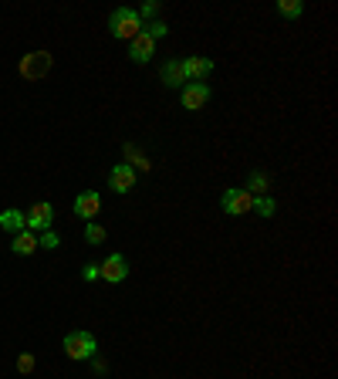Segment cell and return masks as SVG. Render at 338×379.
Here are the masks:
<instances>
[{
	"mask_svg": "<svg viewBox=\"0 0 338 379\" xmlns=\"http://www.w3.org/2000/svg\"><path fill=\"white\" fill-rule=\"evenodd\" d=\"M109 31H112V38H118V41H132V38L142 31V17H139V10H132V7H118L112 17H109Z\"/></svg>",
	"mask_w": 338,
	"mask_h": 379,
	"instance_id": "6da1fadb",
	"label": "cell"
},
{
	"mask_svg": "<svg viewBox=\"0 0 338 379\" xmlns=\"http://www.w3.org/2000/svg\"><path fill=\"white\" fill-rule=\"evenodd\" d=\"M51 64H55L51 51H31V54H24V58H21L17 71H21V78H24V82H41V78L51 71Z\"/></svg>",
	"mask_w": 338,
	"mask_h": 379,
	"instance_id": "7a4b0ae2",
	"label": "cell"
},
{
	"mask_svg": "<svg viewBox=\"0 0 338 379\" xmlns=\"http://www.w3.org/2000/svg\"><path fill=\"white\" fill-rule=\"evenodd\" d=\"M99 342L92 332H68L64 335V356L68 359H95Z\"/></svg>",
	"mask_w": 338,
	"mask_h": 379,
	"instance_id": "3957f363",
	"label": "cell"
},
{
	"mask_svg": "<svg viewBox=\"0 0 338 379\" xmlns=\"http://www.w3.org/2000/svg\"><path fill=\"white\" fill-rule=\"evenodd\" d=\"M207 102H210V85L207 82H186L183 85V108L200 112Z\"/></svg>",
	"mask_w": 338,
	"mask_h": 379,
	"instance_id": "277c9868",
	"label": "cell"
},
{
	"mask_svg": "<svg viewBox=\"0 0 338 379\" xmlns=\"http://www.w3.org/2000/svg\"><path fill=\"white\" fill-rule=\"evenodd\" d=\"M220 207H224V214L240 217L254 207V197H250L247 190H226L224 197H220Z\"/></svg>",
	"mask_w": 338,
	"mask_h": 379,
	"instance_id": "5b68a950",
	"label": "cell"
},
{
	"mask_svg": "<svg viewBox=\"0 0 338 379\" xmlns=\"http://www.w3.org/2000/svg\"><path fill=\"white\" fill-rule=\"evenodd\" d=\"M99 271H102V281L118 284V281H125V274H129V261H125L122 254H109V258L99 265Z\"/></svg>",
	"mask_w": 338,
	"mask_h": 379,
	"instance_id": "8992f818",
	"label": "cell"
},
{
	"mask_svg": "<svg viewBox=\"0 0 338 379\" xmlns=\"http://www.w3.org/2000/svg\"><path fill=\"white\" fill-rule=\"evenodd\" d=\"M153 54H156V41H153L146 31H139V34L129 41V58H132L135 64H146Z\"/></svg>",
	"mask_w": 338,
	"mask_h": 379,
	"instance_id": "52a82bcc",
	"label": "cell"
},
{
	"mask_svg": "<svg viewBox=\"0 0 338 379\" xmlns=\"http://www.w3.org/2000/svg\"><path fill=\"white\" fill-rule=\"evenodd\" d=\"M24 217H27V230H51V223H55V207H51V204H34Z\"/></svg>",
	"mask_w": 338,
	"mask_h": 379,
	"instance_id": "ba28073f",
	"label": "cell"
},
{
	"mask_svg": "<svg viewBox=\"0 0 338 379\" xmlns=\"http://www.w3.org/2000/svg\"><path fill=\"white\" fill-rule=\"evenodd\" d=\"M75 214L81 217V220H92V217L102 214V197L95 193V190H85V193H78L75 197Z\"/></svg>",
	"mask_w": 338,
	"mask_h": 379,
	"instance_id": "9c48e42d",
	"label": "cell"
},
{
	"mask_svg": "<svg viewBox=\"0 0 338 379\" xmlns=\"http://www.w3.org/2000/svg\"><path fill=\"white\" fill-rule=\"evenodd\" d=\"M109 186H112L115 193H129V190L135 186V169L125 166V162L112 166V169H109Z\"/></svg>",
	"mask_w": 338,
	"mask_h": 379,
	"instance_id": "30bf717a",
	"label": "cell"
},
{
	"mask_svg": "<svg viewBox=\"0 0 338 379\" xmlns=\"http://www.w3.org/2000/svg\"><path fill=\"white\" fill-rule=\"evenodd\" d=\"M179 64H183L186 82H203V78H210V71H213V61H207V58H186V61H179Z\"/></svg>",
	"mask_w": 338,
	"mask_h": 379,
	"instance_id": "8fae6325",
	"label": "cell"
},
{
	"mask_svg": "<svg viewBox=\"0 0 338 379\" xmlns=\"http://www.w3.org/2000/svg\"><path fill=\"white\" fill-rule=\"evenodd\" d=\"M10 251H14L17 258H27V254H34V251H38V237H34L31 230H21V234H14Z\"/></svg>",
	"mask_w": 338,
	"mask_h": 379,
	"instance_id": "7c38bea8",
	"label": "cell"
},
{
	"mask_svg": "<svg viewBox=\"0 0 338 379\" xmlns=\"http://www.w3.org/2000/svg\"><path fill=\"white\" fill-rule=\"evenodd\" d=\"M0 227H3V230H10V234H21V230H27V217L10 207V210H3V214H0Z\"/></svg>",
	"mask_w": 338,
	"mask_h": 379,
	"instance_id": "4fadbf2b",
	"label": "cell"
},
{
	"mask_svg": "<svg viewBox=\"0 0 338 379\" xmlns=\"http://www.w3.org/2000/svg\"><path fill=\"white\" fill-rule=\"evenodd\" d=\"M159 75H163V82H166L169 88H183V82H186V75H183V64H179V61H166Z\"/></svg>",
	"mask_w": 338,
	"mask_h": 379,
	"instance_id": "5bb4252c",
	"label": "cell"
},
{
	"mask_svg": "<svg viewBox=\"0 0 338 379\" xmlns=\"http://www.w3.org/2000/svg\"><path fill=\"white\" fill-rule=\"evenodd\" d=\"M125 160H129L125 166H132V169H149V166H153V162H149V156H142V153H139L132 143L125 146Z\"/></svg>",
	"mask_w": 338,
	"mask_h": 379,
	"instance_id": "9a60e30c",
	"label": "cell"
},
{
	"mask_svg": "<svg viewBox=\"0 0 338 379\" xmlns=\"http://www.w3.org/2000/svg\"><path fill=\"white\" fill-rule=\"evenodd\" d=\"M268 186H271V180H268L264 173H250V180H247V186H244V190L254 197V193H268Z\"/></svg>",
	"mask_w": 338,
	"mask_h": 379,
	"instance_id": "2e32d148",
	"label": "cell"
},
{
	"mask_svg": "<svg viewBox=\"0 0 338 379\" xmlns=\"http://www.w3.org/2000/svg\"><path fill=\"white\" fill-rule=\"evenodd\" d=\"M105 237H109V234H105L102 223H88V227H85V241H88V244H105Z\"/></svg>",
	"mask_w": 338,
	"mask_h": 379,
	"instance_id": "e0dca14e",
	"label": "cell"
},
{
	"mask_svg": "<svg viewBox=\"0 0 338 379\" xmlns=\"http://www.w3.org/2000/svg\"><path fill=\"white\" fill-rule=\"evenodd\" d=\"M38 247H44V251H57V247H61V237H57L55 230H41Z\"/></svg>",
	"mask_w": 338,
	"mask_h": 379,
	"instance_id": "ac0fdd59",
	"label": "cell"
},
{
	"mask_svg": "<svg viewBox=\"0 0 338 379\" xmlns=\"http://www.w3.org/2000/svg\"><path fill=\"white\" fill-rule=\"evenodd\" d=\"M278 10H281L284 17H301L304 3H301V0H281V3H278Z\"/></svg>",
	"mask_w": 338,
	"mask_h": 379,
	"instance_id": "d6986e66",
	"label": "cell"
},
{
	"mask_svg": "<svg viewBox=\"0 0 338 379\" xmlns=\"http://www.w3.org/2000/svg\"><path fill=\"white\" fill-rule=\"evenodd\" d=\"M142 31H146V34H149V38H153V41H159V38H166V24H163V21H149V24H142Z\"/></svg>",
	"mask_w": 338,
	"mask_h": 379,
	"instance_id": "ffe728a7",
	"label": "cell"
},
{
	"mask_svg": "<svg viewBox=\"0 0 338 379\" xmlns=\"http://www.w3.org/2000/svg\"><path fill=\"white\" fill-rule=\"evenodd\" d=\"M250 210H257L261 217H271V214H274V200H271V197H257Z\"/></svg>",
	"mask_w": 338,
	"mask_h": 379,
	"instance_id": "44dd1931",
	"label": "cell"
},
{
	"mask_svg": "<svg viewBox=\"0 0 338 379\" xmlns=\"http://www.w3.org/2000/svg\"><path fill=\"white\" fill-rule=\"evenodd\" d=\"M17 369H21V373H34V356H31V352H21V356H17Z\"/></svg>",
	"mask_w": 338,
	"mask_h": 379,
	"instance_id": "7402d4cb",
	"label": "cell"
},
{
	"mask_svg": "<svg viewBox=\"0 0 338 379\" xmlns=\"http://www.w3.org/2000/svg\"><path fill=\"white\" fill-rule=\"evenodd\" d=\"M81 278H85V281H99L102 271H99V265H85V268H81Z\"/></svg>",
	"mask_w": 338,
	"mask_h": 379,
	"instance_id": "603a6c76",
	"label": "cell"
},
{
	"mask_svg": "<svg viewBox=\"0 0 338 379\" xmlns=\"http://www.w3.org/2000/svg\"><path fill=\"white\" fill-rule=\"evenodd\" d=\"M156 14H159V3H156V0H149V3L139 10V17H142V21H146V17H156Z\"/></svg>",
	"mask_w": 338,
	"mask_h": 379,
	"instance_id": "cb8c5ba5",
	"label": "cell"
}]
</instances>
